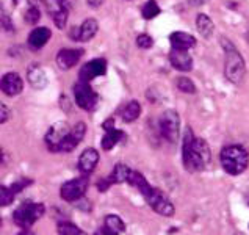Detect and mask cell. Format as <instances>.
<instances>
[{
	"mask_svg": "<svg viewBox=\"0 0 249 235\" xmlns=\"http://www.w3.org/2000/svg\"><path fill=\"white\" fill-rule=\"evenodd\" d=\"M105 226L108 227L111 235H118V234L125 232V224L118 215H107L105 217Z\"/></svg>",
	"mask_w": 249,
	"mask_h": 235,
	"instance_id": "cell-25",
	"label": "cell"
},
{
	"mask_svg": "<svg viewBox=\"0 0 249 235\" xmlns=\"http://www.w3.org/2000/svg\"><path fill=\"white\" fill-rule=\"evenodd\" d=\"M85 133H87V124L85 123H77L71 132L66 135V138L63 140V143L60 146V152H71L80 145V141L83 140Z\"/></svg>",
	"mask_w": 249,
	"mask_h": 235,
	"instance_id": "cell-11",
	"label": "cell"
},
{
	"mask_svg": "<svg viewBox=\"0 0 249 235\" xmlns=\"http://www.w3.org/2000/svg\"><path fill=\"white\" fill-rule=\"evenodd\" d=\"M0 110H2V118H0V123H2V124H5L6 121L10 119V116H11V111L8 110V107H6L5 104H2V105H0Z\"/></svg>",
	"mask_w": 249,
	"mask_h": 235,
	"instance_id": "cell-35",
	"label": "cell"
},
{
	"mask_svg": "<svg viewBox=\"0 0 249 235\" xmlns=\"http://www.w3.org/2000/svg\"><path fill=\"white\" fill-rule=\"evenodd\" d=\"M169 61L174 69L182 71V72H188V71L193 69V58H191L188 51H185V49H171Z\"/></svg>",
	"mask_w": 249,
	"mask_h": 235,
	"instance_id": "cell-15",
	"label": "cell"
},
{
	"mask_svg": "<svg viewBox=\"0 0 249 235\" xmlns=\"http://www.w3.org/2000/svg\"><path fill=\"white\" fill-rule=\"evenodd\" d=\"M190 5H193V6H199V5H205L209 2V0H188Z\"/></svg>",
	"mask_w": 249,
	"mask_h": 235,
	"instance_id": "cell-39",
	"label": "cell"
},
{
	"mask_svg": "<svg viewBox=\"0 0 249 235\" xmlns=\"http://www.w3.org/2000/svg\"><path fill=\"white\" fill-rule=\"evenodd\" d=\"M71 129H72V127H69V124L65 123V121L53 124L46 133V146L49 151L60 152V146L63 143V140L66 138V135L71 132Z\"/></svg>",
	"mask_w": 249,
	"mask_h": 235,
	"instance_id": "cell-9",
	"label": "cell"
},
{
	"mask_svg": "<svg viewBox=\"0 0 249 235\" xmlns=\"http://www.w3.org/2000/svg\"><path fill=\"white\" fill-rule=\"evenodd\" d=\"M246 41L249 42V27H248V30H246Z\"/></svg>",
	"mask_w": 249,
	"mask_h": 235,
	"instance_id": "cell-42",
	"label": "cell"
},
{
	"mask_svg": "<svg viewBox=\"0 0 249 235\" xmlns=\"http://www.w3.org/2000/svg\"><path fill=\"white\" fill-rule=\"evenodd\" d=\"M183 166L190 173H199L210 166L212 154L209 145L202 138H196L191 129H187L183 135Z\"/></svg>",
	"mask_w": 249,
	"mask_h": 235,
	"instance_id": "cell-1",
	"label": "cell"
},
{
	"mask_svg": "<svg viewBox=\"0 0 249 235\" xmlns=\"http://www.w3.org/2000/svg\"><path fill=\"white\" fill-rule=\"evenodd\" d=\"M113 126H115V119L110 118V119H107L105 123L102 124V129L104 130H110V129H113Z\"/></svg>",
	"mask_w": 249,
	"mask_h": 235,
	"instance_id": "cell-37",
	"label": "cell"
},
{
	"mask_svg": "<svg viewBox=\"0 0 249 235\" xmlns=\"http://www.w3.org/2000/svg\"><path fill=\"white\" fill-rule=\"evenodd\" d=\"M82 55H83L82 49H61L56 54V65H58L61 71H69L80 61Z\"/></svg>",
	"mask_w": 249,
	"mask_h": 235,
	"instance_id": "cell-14",
	"label": "cell"
},
{
	"mask_svg": "<svg viewBox=\"0 0 249 235\" xmlns=\"http://www.w3.org/2000/svg\"><path fill=\"white\" fill-rule=\"evenodd\" d=\"M32 183H33L32 179H20V181L14 182V183L11 185V190L14 191V193H19V191H22L25 187H28V185H32Z\"/></svg>",
	"mask_w": 249,
	"mask_h": 235,
	"instance_id": "cell-33",
	"label": "cell"
},
{
	"mask_svg": "<svg viewBox=\"0 0 249 235\" xmlns=\"http://www.w3.org/2000/svg\"><path fill=\"white\" fill-rule=\"evenodd\" d=\"M28 3H30V6H38L39 0H28Z\"/></svg>",
	"mask_w": 249,
	"mask_h": 235,
	"instance_id": "cell-41",
	"label": "cell"
},
{
	"mask_svg": "<svg viewBox=\"0 0 249 235\" xmlns=\"http://www.w3.org/2000/svg\"><path fill=\"white\" fill-rule=\"evenodd\" d=\"M160 6L159 3L155 2V0H147V2L144 3V6L141 8V14H143L144 19H154L157 18L160 14Z\"/></svg>",
	"mask_w": 249,
	"mask_h": 235,
	"instance_id": "cell-27",
	"label": "cell"
},
{
	"mask_svg": "<svg viewBox=\"0 0 249 235\" xmlns=\"http://www.w3.org/2000/svg\"><path fill=\"white\" fill-rule=\"evenodd\" d=\"M137 46L140 49H151L154 46V41H152L151 36H149V35L141 33V35H138V36H137Z\"/></svg>",
	"mask_w": 249,
	"mask_h": 235,
	"instance_id": "cell-32",
	"label": "cell"
},
{
	"mask_svg": "<svg viewBox=\"0 0 249 235\" xmlns=\"http://www.w3.org/2000/svg\"><path fill=\"white\" fill-rule=\"evenodd\" d=\"M196 28H197L199 35L207 39L213 35V28H215V25H213L212 19L207 16V14L201 13V14H197V18H196Z\"/></svg>",
	"mask_w": 249,
	"mask_h": 235,
	"instance_id": "cell-22",
	"label": "cell"
},
{
	"mask_svg": "<svg viewBox=\"0 0 249 235\" xmlns=\"http://www.w3.org/2000/svg\"><path fill=\"white\" fill-rule=\"evenodd\" d=\"M127 183H130L132 187L135 188H138V191L141 195H146L149 193V190H151L152 187L149 185V182L144 179V176L138 173V171H130V174H129V179H127Z\"/></svg>",
	"mask_w": 249,
	"mask_h": 235,
	"instance_id": "cell-23",
	"label": "cell"
},
{
	"mask_svg": "<svg viewBox=\"0 0 249 235\" xmlns=\"http://www.w3.org/2000/svg\"><path fill=\"white\" fill-rule=\"evenodd\" d=\"M61 3L71 11V10H72V6H74V0H61Z\"/></svg>",
	"mask_w": 249,
	"mask_h": 235,
	"instance_id": "cell-40",
	"label": "cell"
},
{
	"mask_svg": "<svg viewBox=\"0 0 249 235\" xmlns=\"http://www.w3.org/2000/svg\"><path fill=\"white\" fill-rule=\"evenodd\" d=\"M74 97L75 104L80 107L82 110L92 111L99 104V97L96 94V91L91 88L89 82L79 80L74 85Z\"/></svg>",
	"mask_w": 249,
	"mask_h": 235,
	"instance_id": "cell-5",
	"label": "cell"
},
{
	"mask_svg": "<svg viewBox=\"0 0 249 235\" xmlns=\"http://www.w3.org/2000/svg\"><path fill=\"white\" fill-rule=\"evenodd\" d=\"M111 183H113L111 177H108V179H102L101 182H97V188H99V191H107V188H108Z\"/></svg>",
	"mask_w": 249,
	"mask_h": 235,
	"instance_id": "cell-36",
	"label": "cell"
},
{
	"mask_svg": "<svg viewBox=\"0 0 249 235\" xmlns=\"http://www.w3.org/2000/svg\"><path fill=\"white\" fill-rule=\"evenodd\" d=\"M140 115H141V105L138 101H130L123 108V113H121L124 123H133V121H137L140 118Z\"/></svg>",
	"mask_w": 249,
	"mask_h": 235,
	"instance_id": "cell-24",
	"label": "cell"
},
{
	"mask_svg": "<svg viewBox=\"0 0 249 235\" xmlns=\"http://www.w3.org/2000/svg\"><path fill=\"white\" fill-rule=\"evenodd\" d=\"M130 168L124 165V163H118V165L115 166V169H113L111 173V181L113 183H123V182H127V179H129V174H130Z\"/></svg>",
	"mask_w": 249,
	"mask_h": 235,
	"instance_id": "cell-26",
	"label": "cell"
},
{
	"mask_svg": "<svg viewBox=\"0 0 249 235\" xmlns=\"http://www.w3.org/2000/svg\"><path fill=\"white\" fill-rule=\"evenodd\" d=\"M97 163H99V152L92 147L85 149L79 157V169L83 174L92 173L94 168L97 166Z\"/></svg>",
	"mask_w": 249,
	"mask_h": 235,
	"instance_id": "cell-18",
	"label": "cell"
},
{
	"mask_svg": "<svg viewBox=\"0 0 249 235\" xmlns=\"http://www.w3.org/2000/svg\"><path fill=\"white\" fill-rule=\"evenodd\" d=\"M52 36V32L49 30L47 27H38L35 28V30H32V33L28 35V47L32 49V51H38V49H42L47 41L51 39Z\"/></svg>",
	"mask_w": 249,
	"mask_h": 235,
	"instance_id": "cell-17",
	"label": "cell"
},
{
	"mask_svg": "<svg viewBox=\"0 0 249 235\" xmlns=\"http://www.w3.org/2000/svg\"><path fill=\"white\" fill-rule=\"evenodd\" d=\"M58 234H61V235H82L83 231L79 229L77 226H74L72 223H60L58 224Z\"/></svg>",
	"mask_w": 249,
	"mask_h": 235,
	"instance_id": "cell-30",
	"label": "cell"
},
{
	"mask_svg": "<svg viewBox=\"0 0 249 235\" xmlns=\"http://www.w3.org/2000/svg\"><path fill=\"white\" fill-rule=\"evenodd\" d=\"M2 27L5 28V32H13V28H14V25L10 20L8 14L5 13V10H2Z\"/></svg>",
	"mask_w": 249,
	"mask_h": 235,
	"instance_id": "cell-34",
	"label": "cell"
},
{
	"mask_svg": "<svg viewBox=\"0 0 249 235\" xmlns=\"http://www.w3.org/2000/svg\"><path fill=\"white\" fill-rule=\"evenodd\" d=\"M24 90V80L16 72H8L2 77V91L6 96H18Z\"/></svg>",
	"mask_w": 249,
	"mask_h": 235,
	"instance_id": "cell-16",
	"label": "cell"
},
{
	"mask_svg": "<svg viewBox=\"0 0 249 235\" xmlns=\"http://www.w3.org/2000/svg\"><path fill=\"white\" fill-rule=\"evenodd\" d=\"M159 127H160V133L163 138L168 140L169 143H176L177 138H179V132H180V118L177 115V111L166 110L160 116Z\"/></svg>",
	"mask_w": 249,
	"mask_h": 235,
	"instance_id": "cell-6",
	"label": "cell"
},
{
	"mask_svg": "<svg viewBox=\"0 0 249 235\" xmlns=\"http://www.w3.org/2000/svg\"><path fill=\"white\" fill-rule=\"evenodd\" d=\"M107 74V60L105 58H94L83 65L79 72V80L91 82L92 78Z\"/></svg>",
	"mask_w": 249,
	"mask_h": 235,
	"instance_id": "cell-10",
	"label": "cell"
},
{
	"mask_svg": "<svg viewBox=\"0 0 249 235\" xmlns=\"http://www.w3.org/2000/svg\"><path fill=\"white\" fill-rule=\"evenodd\" d=\"M143 198H144V201L154 209V212H157L159 215H161V217H173L174 215L176 210H174L173 202H171L159 188L152 187L149 190V193H146Z\"/></svg>",
	"mask_w": 249,
	"mask_h": 235,
	"instance_id": "cell-7",
	"label": "cell"
},
{
	"mask_svg": "<svg viewBox=\"0 0 249 235\" xmlns=\"http://www.w3.org/2000/svg\"><path fill=\"white\" fill-rule=\"evenodd\" d=\"M88 5L91 6V8H99L102 3H104V0H87Z\"/></svg>",
	"mask_w": 249,
	"mask_h": 235,
	"instance_id": "cell-38",
	"label": "cell"
},
{
	"mask_svg": "<svg viewBox=\"0 0 249 235\" xmlns=\"http://www.w3.org/2000/svg\"><path fill=\"white\" fill-rule=\"evenodd\" d=\"M169 41H171V46L173 47L185 49V51H188V49L196 46V38L193 36V35L185 33V32H174L169 36Z\"/></svg>",
	"mask_w": 249,
	"mask_h": 235,
	"instance_id": "cell-20",
	"label": "cell"
},
{
	"mask_svg": "<svg viewBox=\"0 0 249 235\" xmlns=\"http://www.w3.org/2000/svg\"><path fill=\"white\" fill-rule=\"evenodd\" d=\"M125 138L124 132L121 130H116V129H110V130H105V135L102 137V149L104 151H111L113 147H115L118 143H121Z\"/></svg>",
	"mask_w": 249,
	"mask_h": 235,
	"instance_id": "cell-21",
	"label": "cell"
},
{
	"mask_svg": "<svg viewBox=\"0 0 249 235\" xmlns=\"http://www.w3.org/2000/svg\"><path fill=\"white\" fill-rule=\"evenodd\" d=\"M177 88L182 92H188V94H195L196 92V85L187 77H179L177 78Z\"/></svg>",
	"mask_w": 249,
	"mask_h": 235,
	"instance_id": "cell-28",
	"label": "cell"
},
{
	"mask_svg": "<svg viewBox=\"0 0 249 235\" xmlns=\"http://www.w3.org/2000/svg\"><path fill=\"white\" fill-rule=\"evenodd\" d=\"M14 195L16 193L11 190V187H5V185H2V187H0V205H2V207L10 205L14 199Z\"/></svg>",
	"mask_w": 249,
	"mask_h": 235,
	"instance_id": "cell-29",
	"label": "cell"
},
{
	"mask_svg": "<svg viewBox=\"0 0 249 235\" xmlns=\"http://www.w3.org/2000/svg\"><path fill=\"white\" fill-rule=\"evenodd\" d=\"M44 212H46L44 204L25 201V202L20 204L16 210H14L13 219L19 227H22V229H28V227H32L42 215H44Z\"/></svg>",
	"mask_w": 249,
	"mask_h": 235,
	"instance_id": "cell-4",
	"label": "cell"
},
{
	"mask_svg": "<svg viewBox=\"0 0 249 235\" xmlns=\"http://www.w3.org/2000/svg\"><path fill=\"white\" fill-rule=\"evenodd\" d=\"M221 166L227 174L231 176H238L241 173H245L248 165H249V155L241 146H226L221 155Z\"/></svg>",
	"mask_w": 249,
	"mask_h": 235,
	"instance_id": "cell-3",
	"label": "cell"
},
{
	"mask_svg": "<svg viewBox=\"0 0 249 235\" xmlns=\"http://www.w3.org/2000/svg\"><path fill=\"white\" fill-rule=\"evenodd\" d=\"M27 78L28 83L32 85V88L35 90H44L47 87V75L39 65H30L27 69Z\"/></svg>",
	"mask_w": 249,
	"mask_h": 235,
	"instance_id": "cell-19",
	"label": "cell"
},
{
	"mask_svg": "<svg viewBox=\"0 0 249 235\" xmlns=\"http://www.w3.org/2000/svg\"><path fill=\"white\" fill-rule=\"evenodd\" d=\"M39 18H41V13H39L38 6H30L25 13V20H27V24H30V25L36 24L39 20Z\"/></svg>",
	"mask_w": 249,
	"mask_h": 235,
	"instance_id": "cell-31",
	"label": "cell"
},
{
	"mask_svg": "<svg viewBox=\"0 0 249 235\" xmlns=\"http://www.w3.org/2000/svg\"><path fill=\"white\" fill-rule=\"evenodd\" d=\"M99 30V24L96 19H87L80 27H74L71 30V38L74 41H82V42H88L96 36V33Z\"/></svg>",
	"mask_w": 249,
	"mask_h": 235,
	"instance_id": "cell-12",
	"label": "cell"
},
{
	"mask_svg": "<svg viewBox=\"0 0 249 235\" xmlns=\"http://www.w3.org/2000/svg\"><path fill=\"white\" fill-rule=\"evenodd\" d=\"M221 47L226 54V65H224V75L232 83H240L243 80L246 66L241 54L237 51V47L227 38H221Z\"/></svg>",
	"mask_w": 249,
	"mask_h": 235,
	"instance_id": "cell-2",
	"label": "cell"
},
{
	"mask_svg": "<svg viewBox=\"0 0 249 235\" xmlns=\"http://www.w3.org/2000/svg\"><path fill=\"white\" fill-rule=\"evenodd\" d=\"M88 188V179L87 177H77V179L68 181L61 185L60 196L68 202H75L83 198L85 191Z\"/></svg>",
	"mask_w": 249,
	"mask_h": 235,
	"instance_id": "cell-8",
	"label": "cell"
},
{
	"mask_svg": "<svg viewBox=\"0 0 249 235\" xmlns=\"http://www.w3.org/2000/svg\"><path fill=\"white\" fill-rule=\"evenodd\" d=\"M46 10L51 14L53 24L58 28H65L68 24L69 10L61 3V0H46Z\"/></svg>",
	"mask_w": 249,
	"mask_h": 235,
	"instance_id": "cell-13",
	"label": "cell"
}]
</instances>
